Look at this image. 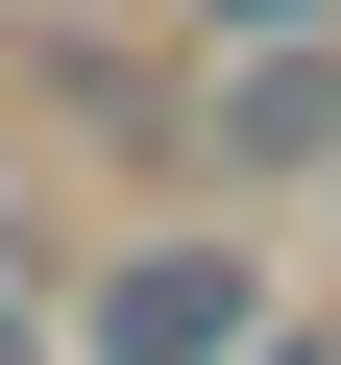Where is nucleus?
Wrapping results in <instances>:
<instances>
[{
  "instance_id": "f03ea898",
  "label": "nucleus",
  "mask_w": 341,
  "mask_h": 365,
  "mask_svg": "<svg viewBox=\"0 0 341 365\" xmlns=\"http://www.w3.org/2000/svg\"><path fill=\"white\" fill-rule=\"evenodd\" d=\"M220 170H341V25H268L220 73Z\"/></svg>"
},
{
  "instance_id": "f257e3e1",
  "label": "nucleus",
  "mask_w": 341,
  "mask_h": 365,
  "mask_svg": "<svg viewBox=\"0 0 341 365\" xmlns=\"http://www.w3.org/2000/svg\"><path fill=\"white\" fill-rule=\"evenodd\" d=\"M73 365H268V244L244 220H146L73 268Z\"/></svg>"
},
{
  "instance_id": "20e7f679",
  "label": "nucleus",
  "mask_w": 341,
  "mask_h": 365,
  "mask_svg": "<svg viewBox=\"0 0 341 365\" xmlns=\"http://www.w3.org/2000/svg\"><path fill=\"white\" fill-rule=\"evenodd\" d=\"M220 25H244V49H268V25H341V0H220Z\"/></svg>"
},
{
  "instance_id": "7ed1b4c3",
  "label": "nucleus",
  "mask_w": 341,
  "mask_h": 365,
  "mask_svg": "<svg viewBox=\"0 0 341 365\" xmlns=\"http://www.w3.org/2000/svg\"><path fill=\"white\" fill-rule=\"evenodd\" d=\"M0 365H73V292H25V268H0Z\"/></svg>"
}]
</instances>
